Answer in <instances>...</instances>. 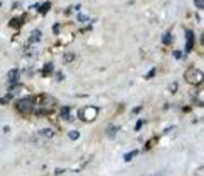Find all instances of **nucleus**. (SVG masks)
I'll use <instances>...</instances> for the list:
<instances>
[{"label":"nucleus","instance_id":"f257e3e1","mask_svg":"<svg viewBox=\"0 0 204 176\" xmlns=\"http://www.w3.org/2000/svg\"><path fill=\"white\" fill-rule=\"evenodd\" d=\"M184 80L191 85H201L203 83V73L197 69H189L184 74Z\"/></svg>","mask_w":204,"mask_h":176},{"label":"nucleus","instance_id":"f03ea898","mask_svg":"<svg viewBox=\"0 0 204 176\" xmlns=\"http://www.w3.org/2000/svg\"><path fill=\"white\" fill-rule=\"evenodd\" d=\"M98 109L95 107L89 106V107H85L84 109H81L79 112H78V116L81 120L83 121H93L95 119V117L98 116Z\"/></svg>","mask_w":204,"mask_h":176},{"label":"nucleus","instance_id":"7ed1b4c3","mask_svg":"<svg viewBox=\"0 0 204 176\" xmlns=\"http://www.w3.org/2000/svg\"><path fill=\"white\" fill-rule=\"evenodd\" d=\"M33 106H34V99L31 96H27V98L21 99L16 103V108L18 111L22 113H29L33 110Z\"/></svg>","mask_w":204,"mask_h":176},{"label":"nucleus","instance_id":"20e7f679","mask_svg":"<svg viewBox=\"0 0 204 176\" xmlns=\"http://www.w3.org/2000/svg\"><path fill=\"white\" fill-rule=\"evenodd\" d=\"M185 38H187V43H185V52L190 53L191 50L194 47L195 43V35L193 30H187L185 31Z\"/></svg>","mask_w":204,"mask_h":176},{"label":"nucleus","instance_id":"39448f33","mask_svg":"<svg viewBox=\"0 0 204 176\" xmlns=\"http://www.w3.org/2000/svg\"><path fill=\"white\" fill-rule=\"evenodd\" d=\"M19 78H20V73L18 69H13L7 73V79H9V82L10 84L17 83Z\"/></svg>","mask_w":204,"mask_h":176},{"label":"nucleus","instance_id":"423d86ee","mask_svg":"<svg viewBox=\"0 0 204 176\" xmlns=\"http://www.w3.org/2000/svg\"><path fill=\"white\" fill-rule=\"evenodd\" d=\"M41 32L40 30L35 29L33 30L32 32H31V36L29 38V43L30 44H34V43H38V41H40L41 39Z\"/></svg>","mask_w":204,"mask_h":176},{"label":"nucleus","instance_id":"0eeeda50","mask_svg":"<svg viewBox=\"0 0 204 176\" xmlns=\"http://www.w3.org/2000/svg\"><path fill=\"white\" fill-rule=\"evenodd\" d=\"M119 127H116V125H113V124H110L108 128H107V133H108V136L110 137V139H113L115 138V136H116V133L118 132L119 130Z\"/></svg>","mask_w":204,"mask_h":176},{"label":"nucleus","instance_id":"6e6552de","mask_svg":"<svg viewBox=\"0 0 204 176\" xmlns=\"http://www.w3.org/2000/svg\"><path fill=\"white\" fill-rule=\"evenodd\" d=\"M53 69H54L53 63H52V62H47V63L43 66V70H41L44 77H47L48 75H50V74L53 72Z\"/></svg>","mask_w":204,"mask_h":176},{"label":"nucleus","instance_id":"1a4fd4ad","mask_svg":"<svg viewBox=\"0 0 204 176\" xmlns=\"http://www.w3.org/2000/svg\"><path fill=\"white\" fill-rule=\"evenodd\" d=\"M23 22H24V21L21 20L20 18L15 17V18H13V19L9 21V25L10 26V27H13V28H20L21 26H22Z\"/></svg>","mask_w":204,"mask_h":176},{"label":"nucleus","instance_id":"9d476101","mask_svg":"<svg viewBox=\"0 0 204 176\" xmlns=\"http://www.w3.org/2000/svg\"><path fill=\"white\" fill-rule=\"evenodd\" d=\"M50 9H51V2L47 1V2H45V3L41 4V6L38 7V12L40 13V14H41V15H46L47 13L50 10Z\"/></svg>","mask_w":204,"mask_h":176},{"label":"nucleus","instance_id":"9b49d317","mask_svg":"<svg viewBox=\"0 0 204 176\" xmlns=\"http://www.w3.org/2000/svg\"><path fill=\"white\" fill-rule=\"evenodd\" d=\"M38 133H40L41 136H44V137H46V138H48V139L53 138L54 135H55L54 131L51 130V128H43V130H41Z\"/></svg>","mask_w":204,"mask_h":176},{"label":"nucleus","instance_id":"f8f14e48","mask_svg":"<svg viewBox=\"0 0 204 176\" xmlns=\"http://www.w3.org/2000/svg\"><path fill=\"white\" fill-rule=\"evenodd\" d=\"M138 153H139V150H138V149H135V150L130 151V152H127V153H125L124 156H123L124 162H131V161H132L133 157L137 156Z\"/></svg>","mask_w":204,"mask_h":176},{"label":"nucleus","instance_id":"ddd939ff","mask_svg":"<svg viewBox=\"0 0 204 176\" xmlns=\"http://www.w3.org/2000/svg\"><path fill=\"white\" fill-rule=\"evenodd\" d=\"M60 115L63 119H69L70 118V108L69 107H62L60 110Z\"/></svg>","mask_w":204,"mask_h":176},{"label":"nucleus","instance_id":"4468645a","mask_svg":"<svg viewBox=\"0 0 204 176\" xmlns=\"http://www.w3.org/2000/svg\"><path fill=\"white\" fill-rule=\"evenodd\" d=\"M162 41H163L164 45H170L172 41V35L170 32H167L165 33V34L163 35V38H162Z\"/></svg>","mask_w":204,"mask_h":176},{"label":"nucleus","instance_id":"2eb2a0df","mask_svg":"<svg viewBox=\"0 0 204 176\" xmlns=\"http://www.w3.org/2000/svg\"><path fill=\"white\" fill-rule=\"evenodd\" d=\"M80 137V133L78 132V131H70L69 133V138L70 140H78Z\"/></svg>","mask_w":204,"mask_h":176},{"label":"nucleus","instance_id":"dca6fc26","mask_svg":"<svg viewBox=\"0 0 204 176\" xmlns=\"http://www.w3.org/2000/svg\"><path fill=\"white\" fill-rule=\"evenodd\" d=\"M13 98H14V94H13V93H7L6 95L4 96V98L0 99V104L4 105V104L9 103V102Z\"/></svg>","mask_w":204,"mask_h":176},{"label":"nucleus","instance_id":"f3484780","mask_svg":"<svg viewBox=\"0 0 204 176\" xmlns=\"http://www.w3.org/2000/svg\"><path fill=\"white\" fill-rule=\"evenodd\" d=\"M63 60L65 62H72L75 60V54L74 53H66L63 55Z\"/></svg>","mask_w":204,"mask_h":176},{"label":"nucleus","instance_id":"a211bd4d","mask_svg":"<svg viewBox=\"0 0 204 176\" xmlns=\"http://www.w3.org/2000/svg\"><path fill=\"white\" fill-rule=\"evenodd\" d=\"M196 6L198 7L199 9H204V0H194Z\"/></svg>","mask_w":204,"mask_h":176},{"label":"nucleus","instance_id":"6ab92c4d","mask_svg":"<svg viewBox=\"0 0 204 176\" xmlns=\"http://www.w3.org/2000/svg\"><path fill=\"white\" fill-rule=\"evenodd\" d=\"M78 20H79L80 22H86V21H89V17L82 14H79L78 15Z\"/></svg>","mask_w":204,"mask_h":176},{"label":"nucleus","instance_id":"aec40b11","mask_svg":"<svg viewBox=\"0 0 204 176\" xmlns=\"http://www.w3.org/2000/svg\"><path fill=\"white\" fill-rule=\"evenodd\" d=\"M154 75H156V69H154V67H152V69L150 70V72H148V74L146 75V78H147V79L153 78Z\"/></svg>","mask_w":204,"mask_h":176},{"label":"nucleus","instance_id":"412c9836","mask_svg":"<svg viewBox=\"0 0 204 176\" xmlns=\"http://www.w3.org/2000/svg\"><path fill=\"white\" fill-rule=\"evenodd\" d=\"M142 125H143V121L141 119H139L137 121V123H136V127H135V131H140V128H142Z\"/></svg>","mask_w":204,"mask_h":176},{"label":"nucleus","instance_id":"4be33fe9","mask_svg":"<svg viewBox=\"0 0 204 176\" xmlns=\"http://www.w3.org/2000/svg\"><path fill=\"white\" fill-rule=\"evenodd\" d=\"M173 56L176 59H180V58H181V56H182V53L180 51H178V50H176V51L173 52Z\"/></svg>","mask_w":204,"mask_h":176},{"label":"nucleus","instance_id":"5701e85b","mask_svg":"<svg viewBox=\"0 0 204 176\" xmlns=\"http://www.w3.org/2000/svg\"><path fill=\"white\" fill-rule=\"evenodd\" d=\"M53 33H54V34H56V35L59 33V24H58V23L54 24V26H53Z\"/></svg>","mask_w":204,"mask_h":176},{"label":"nucleus","instance_id":"b1692460","mask_svg":"<svg viewBox=\"0 0 204 176\" xmlns=\"http://www.w3.org/2000/svg\"><path fill=\"white\" fill-rule=\"evenodd\" d=\"M63 78H64V76L62 75L61 72H59L58 74H57V81H58V82H59V81H61Z\"/></svg>","mask_w":204,"mask_h":176},{"label":"nucleus","instance_id":"393cba45","mask_svg":"<svg viewBox=\"0 0 204 176\" xmlns=\"http://www.w3.org/2000/svg\"><path fill=\"white\" fill-rule=\"evenodd\" d=\"M173 85L174 86H172V88H171V92L175 93V92H176V90H177V83H174Z\"/></svg>","mask_w":204,"mask_h":176},{"label":"nucleus","instance_id":"a878e982","mask_svg":"<svg viewBox=\"0 0 204 176\" xmlns=\"http://www.w3.org/2000/svg\"><path fill=\"white\" fill-rule=\"evenodd\" d=\"M62 172H64V170H60V169L55 170V174H58V173H62Z\"/></svg>","mask_w":204,"mask_h":176},{"label":"nucleus","instance_id":"bb28decb","mask_svg":"<svg viewBox=\"0 0 204 176\" xmlns=\"http://www.w3.org/2000/svg\"><path fill=\"white\" fill-rule=\"evenodd\" d=\"M141 110V107H137V108H135V110H134V113H136V114H137L138 112H139Z\"/></svg>","mask_w":204,"mask_h":176},{"label":"nucleus","instance_id":"cd10ccee","mask_svg":"<svg viewBox=\"0 0 204 176\" xmlns=\"http://www.w3.org/2000/svg\"><path fill=\"white\" fill-rule=\"evenodd\" d=\"M7 131H9V127H5L4 128V132H7Z\"/></svg>","mask_w":204,"mask_h":176},{"label":"nucleus","instance_id":"c85d7f7f","mask_svg":"<svg viewBox=\"0 0 204 176\" xmlns=\"http://www.w3.org/2000/svg\"><path fill=\"white\" fill-rule=\"evenodd\" d=\"M201 45H203V34L201 35Z\"/></svg>","mask_w":204,"mask_h":176},{"label":"nucleus","instance_id":"c756f323","mask_svg":"<svg viewBox=\"0 0 204 176\" xmlns=\"http://www.w3.org/2000/svg\"><path fill=\"white\" fill-rule=\"evenodd\" d=\"M152 176H163V175H162V174H154Z\"/></svg>","mask_w":204,"mask_h":176}]
</instances>
